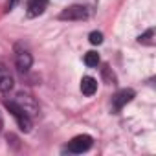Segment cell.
Returning a JSON list of instances; mask_svg holds the SVG:
<instances>
[{
	"label": "cell",
	"instance_id": "cell-9",
	"mask_svg": "<svg viewBox=\"0 0 156 156\" xmlns=\"http://www.w3.org/2000/svg\"><path fill=\"white\" fill-rule=\"evenodd\" d=\"M96 90H98V81L94 79V77H90V75H85L81 79V92L85 96H94Z\"/></svg>",
	"mask_w": 156,
	"mask_h": 156
},
{
	"label": "cell",
	"instance_id": "cell-4",
	"mask_svg": "<svg viewBox=\"0 0 156 156\" xmlns=\"http://www.w3.org/2000/svg\"><path fill=\"white\" fill-rule=\"evenodd\" d=\"M87 17H88V9L81 4L68 6L59 13V20H85Z\"/></svg>",
	"mask_w": 156,
	"mask_h": 156
},
{
	"label": "cell",
	"instance_id": "cell-11",
	"mask_svg": "<svg viewBox=\"0 0 156 156\" xmlns=\"http://www.w3.org/2000/svg\"><path fill=\"white\" fill-rule=\"evenodd\" d=\"M85 64H87L88 68L98 66V64H99V53H98V51H87V53H85Z\"/></svg>",
	"mask_w": 156,
	"mask_h": 156
},
{
	"label": "cell",
	"instance_id": "cell-1",
	"mask_svg": "<svg viewBox=\"0 0 156 156\" xmlns=\"http://www.w3.org/2000/svg\"><path fill=\"white\" fill-rule=\"evenodd\" d=\"M4 107H6V108L9 110V114L15 118V121H17V125L20 127L22 132H30V130H31V127H33L31 118H30L15 101H4Z\"/></svg>",
	"mask_w": 156,
	"mask_h": 156
},
{
	"label": "cell",
	"instance_id": "cell-10",
	"mask_svg": "<svg viewBox=\"0 0 156 156\" xmlns=\"http://www.w3.org/2000/svg\"><path fill=\"white\" fill-rule=\"evenodd\" d=\"M152 39H154V30L151 28V30H147L145 33H141V35L138 37V42H140V44H145V46H152V44H154Z\"/></svg>",
	"mask_w": 156,
	"mask_h": 156
},
{
	"label": "cell",
	"instance_id": "cell-13",
	"mask_svg": "<svg viewBox=\"0 0 156 156\" xmlns=\"http://www.w3.org/2000/svg\"><path fill=\"white\" fill-rule=\"evenodd\" d=\"M103 79H105L108 85H114V83H116V75H114V73H110V68H108V66H105V68H103Z\"/></svg>",
	"mask_w": 156,
	"mask_h": 156
},
{
	"label": "cell",
	"instance_id": "cell-14",
	"mask_svg": "<svg viewBox=\"0 0 156 156\" xmlns=\"http://www.w3.org/2000/svg\"><path fill=\"white\" fill-rule=\"evenodd\" d=\"M19 4V0H9V4H8V8H6V11H11L15 6Z\"/></svg>",
	"mask_w": 156,
	"mask_h": 156
},
{
	"label": "cell",
	"instance_id": "cell-3",
	"mask_svg": "<svg viewBox=\"0 0 156 156\" xmlns=\"http://www.w3.org/2000/svg\"><path fill=\"white\" fill-rule=\"evenodd\" d=\"M92 143H94L92 136H88V134H79V136H75V138H72V140L68 141L66 151L72 152V154H83V152H87V151L92 147Z\"/></svg>",
	"mask_w": 156,
	"mask_h": 156
},
{
	"label": "cell",
	"instance_id": "cell-7",
	"mask_svg": "<svg viewBox=\"0 0 156 156\" xmlns=\"http://www.w3.org/2000/svg\"><path fill=\"white\" fill-rule=\"evenodd\" d=\"M13 85H15L13 75L9 73V70L4 62H0V92H9L13 88Z\"/></svg>",
	"mask_w": 156,
	"mask_h": 156
},
{
	"label": "cell",
	"instance_id": "cell-8",
	"mask_svg": "<svg viewBox=\"0 0 156 156\" xmlns=\"http://www.w3.org/2000/svg\"><path fill=\"white\" fill-rule=\"evenodd\" d=\"M46 6H48V0H30V2H28V11H26V15H28L30 19L39 17V15L44 13Z\"/></svg>",
	"mask_w": 156,
	"mask_h": 156
},
{
	"label": "cell",
	"instance_id": "cell-15",
	"mask_svg": "<svg viewBox=\"0 0 156 156\" xmlns=\"http://www.w3.org/2000/svg\"><path fill=\"white\" fill-rule=\"evenodd\" d=\"M2 127H4V121H2V116H0V132H2Z\"/></svg>",
	"mask_w": 156,
	"mask_h": 156
},
{
	"label": "cell",
	"instance_id": "cell-12",
	"mask_svg": "<svg viewBox=\"0 0 156 156\" xmlns=\"http://www.w3.org/2000/svg\"><path fill=\"white\" fill-rule=\"evenodd\" d=\"M88 41H90V44L98 46V44L103 42V33H101V31H92V33L88 35Z\"/></svg>",
	"mask_w": 156,
	"mask_h": 156
},
{
	"label": "cell",
	"instance_id": "cell-6",
	"mask_svg": "<svg viewBox=\"0 0 156 156\" xmlns=\"http://www.w3.org/2000/svg\"><path fill=\"white\" fill-rule=\"evenodd\" d=\"M31 64H33L31 53L26 51V50H19L17 55H15V66H17V70L22 72V73H26V72L31 68Z\"/></svg>",
	"mask_w": 156,
	"mask_h": 156
},
{
	"label": "cell",
	"instance_id": "cell-5",
	"mask_svg": "<svg viewBox=\"0 0 156 156\" xmlns=\"http://www.w3.org/2000/svg\"><path fill=\"white\" fill-rule=\"evenodd\" d=\"M134 90H130V88H123V90H119V92H116L114 96H112V108H114V112H119L127 103H130L132 99H134Z\"/></svg>",
	"mask_w": 156,
	"mask_h": 156
},
{
	"label": "cell",
	"instance_id": "cell-2",
	"mask_svg": "<svg viewBox=\"0 0 156 156\" xmlns=\"http://www.w3.org/2000/svg\"><path fill=\"white\" fill-rule=\"evenodd\" d=\"M30 118H33V116H37L39 114V103L35 101V98L31 96V94H26V92H19L17 96H15V99H13Z\"/></svg>",
	"mask_w": 156,
	"mask_h": 156
}]
</instances>
